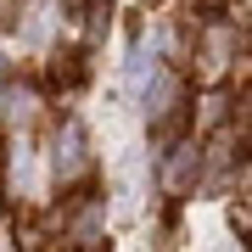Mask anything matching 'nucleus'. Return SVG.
Segmentation results:
<instances>
[{
    "label": "nucleus",
    "instance_id": "f257e3e1",
    "mask_svg": "<svg viewBox=\"0 0 252 252\" xmlns=\"http://www.w3.org/2000/svg\"><path fill=\"white\" fill-rule=\"evenodd\" d=\"M107 180H112V202H107V213L135 219L140 207H146V196H152V152L140 146L135 129H129V135L107 152Z\"/></svg>",
    "mask_w": 252,
    "mask_h": 252
},
{
    "label": "nucleus",
    "instance_id": "f03ea898",
    "mask_svg": "<svg viewBox=\"0 0 252 252\" xmlns=\"http://www.w3.org/2000/svg\"><path fill=\"white\" fill-rule=\"evenodd\" d=\"M6 180H11V196H17V202H45V190H51V174H45V152L34 146V135H28V129H11Z\"/></svg>",
    "mask_w": 252,
    "mask_h": 252
},
{
    "label": "nucleus",
    "instance_id": "7ed1b4c3",
    "mask_svg": "<svg viewBox=\"0 0 252 252\" xmlns=\"http://www.w3.org/2000/svg\"><path fill=\"white\" fill-rule=\"evenodd\" d=\"M84 168H90V129H84V118H67L45 146V174L51 185H73L84 180Z\"/></svg>",
    "mask_w": 252,
    "mask_h": 252
},
{
    "label": "nucleus",
    "instance_id": "20e7f679",
    "mask_svg": "<svg viewBox=\"0 0 252 252\" xmlns=\"http://www.w3.org/2000/svg\"><path fill=\"white\" fill-rule=\"evenodd\" d=\"M56 34H62V6L56 0H34L17 17V51H28V56H45Z\"/></svg>",
    "mask_w": 252,
    "mask_h": 252
},
{
    "label": "nucleus",
    "instance_id": "39448f33",
    "mask_svg": "<svg viewBox=\"0 0 252 252\" xmlns=\"http://www.w3.org/2000/svg\"><path fill=\"white\" fill-rule=\"evenodd\" d=\"M235 51H241V28H230V23H207L202 28V51H196V62L207 79H219L230 62H235Z\"/></svg>",
    "mask_w": 252,
    "mask_h": 252
},
{
    "label": "nucleus",
    "instance_id": "423d86ee",
    "mask_svg": "<svg viewBox=\"0 0 252 252\" xmlns=\"http://www.w3.org/2000/svg\"><path fill=\"white\" fill-rule=\"evenodd\" d=\"M196 180H202V146H196V140H185V146H174L168 162L157 168V185L168 190V196H185Z\"/></svg>",
    "mask_w": 252,
    "mask_h": 252
},
{
    "label": "nucleus",
    "instance_id": "0eeeda50",
    "mask_svg": "<svg viewBox=\"0 0 252 252\" xmlns=\"http://www.w3.org/2000/svg\"><path fill=\"white\" fill-rule=\"evenodd\" d=\"M107 202H84L79 213H73V224H67V241L73 247H101L107 241Z\"/></svg>",
    "mask_w": 252,
    "mask_h": 252
},
{
    "label": "nucleus",
    "instance_id": "6e6552de",
    "mask_svg": "<svg viewBox=\"0 0 252 252\" xmlns=\"http://www.w3.org/2000/svg\"><path fill=\"white\" fill-rule=\"evenodd\" d=\"M0 118H6L11 129H28L39 118V95L28 90V84H11V90H0Z\"/></svg>",
    "mask_w": 252,
    "mask_h": 252
},
{
    "label": "nucleus",
    "instance_id": "1a4fd4ad",
    "mask_svg": "<svg viewBox=\"0 0 252 252\" xmlns=\"http://www.w3.org/2000/svg\"><path fill=\"white\" fill-rule=\"evenodd\" d=\"M219 118H224V95H207L202 101V129H213Z\"/></svg>",
    "mask_w": 252,
    "mask_h": 252
}]
</instances>
